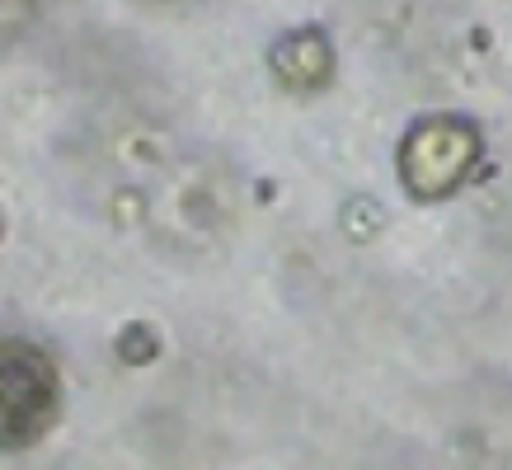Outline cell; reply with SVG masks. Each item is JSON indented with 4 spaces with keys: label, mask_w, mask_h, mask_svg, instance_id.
Here are the masks:
<instances>
[{
    "label": "cell",
    "mask_w": 512,
    "mask_h": 470,
    "mask_svg": "<svg viewBox=\"0 0 512 470\" xmlns=\"http://www.w3.org/2000/svg\"><path fill=\"white\" fill-rule=\"evenodd\" d=\"M62 400L57 367L43 348L10 339L0 353V438L10 447H29L52 428Z\"/></svg>",
    "instance_id": "7a4b0ae2"
},
{
    "label": "cell",
    "mask_w": 512,
    "mask_h": 470,
    "mask_svg": "<svg viewBox=\"0 0 512 470\" xmlns=\"http://www.w3.org/2000/svg\"><path fill=\"white\" fill-rule=\"evenodd\" d=\"M268 66L287 90H320L334 71V52H329V38L320 29H292L273 43Z\"/></svg>",
    "instance_id": "3957f363"
},
{
    "label": "cell",
    "mask_w": 512,
    "mask_h": 470,
    "mask_svg": "<svg viewBox=\"0 0 512 470\" xmlns=\"http://www.w3.org/2000/svg\"><path fill=\"white\" fill-rule=\"evenodd\" d=\"M480 165V127L461 113H428L400 141V184L423 198H451Z\"/></svg>",
    "instance_id": "6da1fadb"
}]
</instances>
